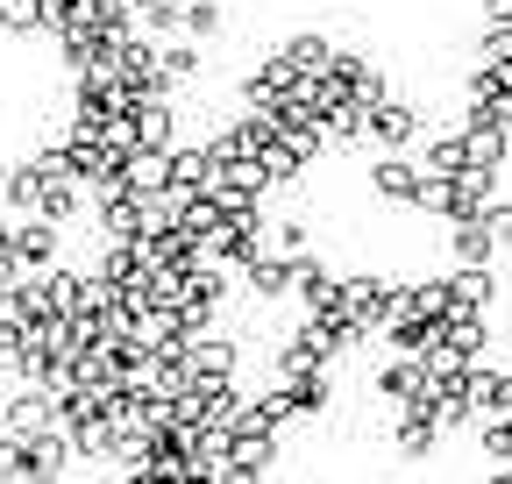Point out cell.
<instances>
[{
    "instance_id": "1",
    "label": "cell",
    "mask_w": 512,
    "mask_h": 484,
    "mask_svg": "<svg viewBox=\"0 0 512 484\" xmlns=\"http://www.w3.org/2000/svg\"><path fill=\"white\" fill-rule=\"evenodd\" d=\"M185 29H192V36H214V29H221V8H214V0H192V8H185Z\"/></svg>"
},
{
    "instance_id": "2",
    "label": "cell",
    "mask_w": 512,
    "mask_h": 484,
    "mask_svg": "<svg viewBox=\"0 0 512 484\" xmlns=\"http://www.w3.org/2000/svg\"><path fill=\"white\" fill-rule=\"evenodd\" d=\"M484 484H512V470H491V477H484Z\"/></svg>"
}]
</instances>
